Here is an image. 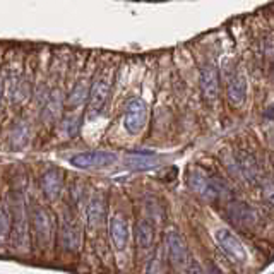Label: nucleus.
Wrapping results in <instances>:
<instances>
[{
	"label": "nucleus",
	"mask_w": 274,
	"mask_h": 274,
	"mask_svg": "<svg viewBox=\"0 0 274 274\" xmlns=\"http://www.w3.org/2000/svg\"><path fill=\"white\" fill-rule=\"evenodd\" d=\"M12 245L16 250H28L29 245V226H28V216L24 209V202L21 195L14 197L12 202Z\"/></svg>",
	"instance_id": "nucleus-1"
},
{
	"label": "nucleus",
	"mask_w": 274,
	"mask_h": 274,
	"mask_svg": "<svg viewBox=\"0 0 274 274\" xmlns=\"http://www.w3.org/2000/svg\"><path fill=\"white\" fill-rule=\"evenodd\" d=\"M165 248H166V257L168 262L175 269H187L190 264V252L189 247L184 240V237L179 231L170 230L165 235Z\"/></svg>",
	"instance_id": "nucleus-2"
},
{
	"label": "nucleus",
	"mask_w": 274,
	"mask_h": 274,
	"mask_svg": "<svg viewBox=\"0 0 274 274\" xmlns=\"http://www.w3.org/2000/svg\"><path fill=\"white\" fill-rule=\"evenodd\" d=\"M214 238L218 242V245L223 250V253L230 259L233 264L237 266H243L247 262V250L242 245V242L228 230V228H218L214 231Z\"/></svg>",
	"instance_id": "nucleus-3"
},
{
	"label": "nucleus",
	"mask_w": 274,
	"mask_h": 274,
	"mask_svg": "<svg viewBox=\"0 0 274 274\" xmlns=\"http://www.w3.org/2000/svg\"><path fill=\"white\" fill-rule=\"evenodd\" d=\"M31 221H33V230H34V235H36L38 243L42 247H48L55 235L53 216L45 207L34 206V209L31 212Z\"/></svg>",
	"instance_id": "nucleus-4"
},
{
	"label": "nucleus",
	"mask_w": 274,
	"mask_h": 274,
	"mask_svg": "<svg viewBox=\"0 0 274 274\" xmlns=\"http://www.w3.org/2000/svg\"><path fill=\"white\" fill-rule=\"evenodd\" d=\"M148 122V105L139 98H132L127 103L125 115H124V127L129 134L135 135L146 127Z\"/></svg>",
	"instance_id": "nucleus-5"
},
{
	"label": "nucleus",
	"mask_w": 274,
	"mask_h": 274,
	"mask_svg": "<svg viewBox=\"0 0 274 274\" xmlns=\"http://www.w3.org/2000/svg\"><path fill=\"white\" fill-rule=\"evenodd\" d=\"M119 156L110 151H88V153H79L70 158L75 168L81 170H93V168H106L116 163Z\"/></svg>",
	"instance_id": "nucleus-6"
},
{
	"label": "nucleus",
	"mask_w": 274,
	"mask_h": 274,
	"mask_svg": "<svg viewBox=\"0 0 274 274\" xmlns=\"http://www.w3.org/2000/svg\"><path fill=\"white\" fill-rule=\"evenodd\" d=\"M111 89V79L108 74H101L100 77L94 79L93 86L89 89V110L93 113H100L103 106L108 101Z\"/></svg>",
	"instance_id": "nucleus-7"
},
{
	"label": "nucleus",
	"mask_w": 274,
	"mask_h": 274,
	"mask_svg": "<svg viewBox=\"0 0 274 274\" xmlns=\"http://www.w3.org/2000/svg\"><path fill=\"white\" fill-rule=\"evenodd\" d=\"M201 91L207 103H216L220 94V74L214 64H206L201 69Z\"/></svg>",
	"instance_id": "nucleus-8"
},
{
	"label": "nucleus",
	"mask_w": 274,
	"mask_h": 274,
	"mask_svg": "<svg viewBox=\"0 0 274 274\" xmlns=\"http://www.w3.org/2000/svg\"><path fill=\"white\" fill-rule=\"evenodd\" d=\"M108 230H110V238L113 247L119 252H124L127 245H129V238H130V231H129V225L122 216H113L108 223Z\"/></svg>",
	"instance_id": "nucleus-9"
},
{
	"label": "nucleus",
	"mask_w": 274,
	"mask_h": 274,
	"mask_svg": "<svg viewBox=\"0 0 274 274\" xmlns=\"http://www.w3.org/2000/svg\"><path fill=\"white\" fill-rule=\"evenodd\" d=\"M247 93H248V84L245 75L242 72H237L235 75H231L226 86V98L230 101V105L233 106L243 105V101L247 100Z\"/></svg>",
	"instance_id": "nucleus-10"
},
{
	"label": "nucleus",
	"mask_w": 274,
	"mask_h": 274,
	"mask_svg": "<svg viewBox=\"0 0 274 274\" xmlns=\"http://www.w3.org/2000/svg\"><path fill=\"white\" fill-rule=\"evenodd\" d=\"M64 187V173L57 168H50L42 175V190L47 199H58Z\"/></svg>",
	"instance_id": "nucleus-11"
},
{
	"label": "nucleus",
	"mask_w": 274,
	"mask_h": 274,
	"mask_svg": "<svg viewBox=\"0 0 274 274\" xmlns=\"http://www.w3.org/2000/svg\"><path fill=\"white\" fill-rule=\"evenodd\" d=\"M60 240L67 250H77L81 245V230L72 216H64L62 228H60Z\"/></svg>",
	"instance_id": "nucleus-12"
},
{
	"label": "nucleus",
	"mask_w": 274,
	"mask_h": 274,
	"mask_svg": "<svg viewBox=\"0 0 274 274\" xmlns=\"http://www.w3.org/2000/svg\"><path fill=\"white\" fill-rule=\"evenodd\" d=\"M235 161L238 166V175H242L250 184H256L259 180V166L256 158L248 154L247 151H242V153H238L235 156Z\"/></svg>",
	"instance_id": "nucleus-13"
},
{
	"label": "nucleus",
	"mask_w": 274,
	"mask_h": 274,
	"mask_svg": "<svg viewBox=\"0 0 274 274\" xmlns=\"http://www.w3.org/2000/svg\"><path fill=\"white\" fill-rule=\"evenodd\" d=\"M106 214V202L101 195H94L88 204V226L96 230L103 225Z\"/></svg>",
	"instance_id": "nucleus-14"
},
{
	"label": "nucleus",
	"mask_w": 274,
	"mask_h": 274,
	"mask_svg": "<svg viewBox=\"0 0 274 274\" xmlns=\"http://www.w3.org/2000/svg\"><path fill=\"white\" fill-rule=\"evenodd\" d=\"M135 243L137 248L143 252H148L153 248L154 243V228L149 221L141 220L135 225Z\"/></svg>",
	"instance_id": "nucleus-15"
},
{
	"label": "nucleus",
	"mask_w": 274,
	"mask_h": 274,
	"mask_svg": "<svg viewBox=\"0 0 274 274\" xmlns=\"http://www.w3.org/2000/svg\"><path fill=\"white\" fill-rule=\"evenodd\" d=\"M230 218L235 223H240V225H250V223H256L257 214L248 206L235 202V204L230 206Z\"/></svg>",
	"instance_id": "nucleus-16"
},
{
	"label": "nucleus",
	"mask_w": 274,
	"mask_h": 274,
	"mask_svg": "<svg viewBox=\"0 0 274 274\" xmlns=\"http://www.w3.org/2000/svg\"><path fill=\"white\" fill-rule=\"evenodd\" d=\"M12 230V212L7 204H0V238L11 235Z\"/></svg>",
	"instance_id": "nucleus-17"
},
{
	"label": "nucleus",
	"mask_w": 274,
	"mask_h": 274,
	"mask_svg": "<svg viewBox=\"0 0 274 274\" xmlns=\"http://www.w3.org/2000/svg\"><path fill=\"white\" fill-rule=\"evenodd\" d=\"M86 98H88V89H86V84L84 83L75 84V88L72 89V93H70V96H69V106L75 108V106L83 105L86 101Z\"/></svg>",
	"instance_id": "nucleus-18"
},
{
	"label": "nucleus",
	"mask_w": 274,
	"mask_h": 274,
	"mask_svg": "<svg viewBox=\"0 0 274 274\" xmlns=\"http://www.w3.org/2000/svg\"><path fill=\"white\" fill-rule=\"evenodd\" d=\"M29 139V129L26 124H17L16 129H14V135H12V141L14 143H17V148H21L28 143Z\"/></svg>",
	"instance_id": "nucleus-19"
},
{
	"label": "nucleus",
	"mask_w": 274,
	"mask_h": 274,
	"mask_svg": "<svg viewBox=\"0 0 274 274\" xmlns=\"http://www.w3.org/2000/svg\"><path fill=\"white\" fill-rule=\"evenodd\" d=\"M262 197L267 204L274 206V184H269V182L262 184Z\"/></svg>",
	"instance_id": "nucleus-20"
},
{
	"label": "nucleus",
	"mask_w": 274,
	"mask_h": 274,
	"mask_svg": "<svg viewBox=\"0 0 274 274\" xmlns=\"http://www.w3.org/2000/svg\"><path fill=\"white\" fill-rule=\"evenodd\" d=\"M2 96H4V88H2V83H0V105H2Z\"/></svg>",
	"instance_id": "nucleus-21"
},
{
	"label": "nucleus",
	"mask_w": 274,
	"mask_h": 274,
	"mask_svg": "<svg viewBox=\"0 0 274 274\" xmlns=\"http://www.w3.org/2000/svg\"><path fill=\"white\" fill-rule=\"evenodd\" d=\"M272 74H274V64H272Z\"/></svg>",
	"instance_id": "nucleus-22"
}]
</instances>
